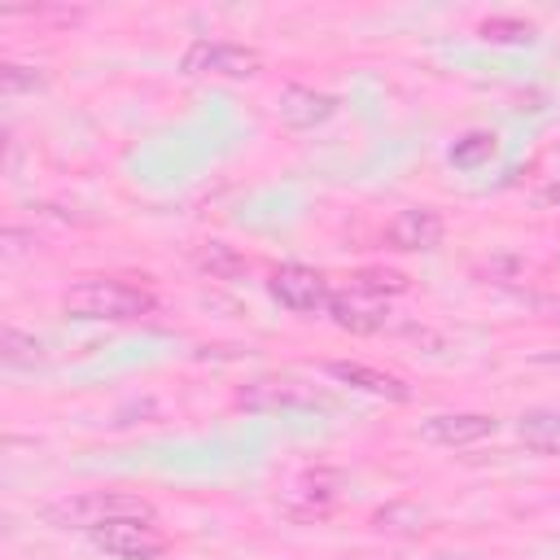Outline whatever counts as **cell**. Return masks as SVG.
Masks as SVG:
<instances>
[{
    "instance_id": "obj_11",
    "label": "cell",
    "mask_w": 560,
    "mask_h": 560,
    "mask_svg": "<svg viewBox=\"0 0 560 560\" xmlns=\"http://www.w3.org/2000/svg\"><path fill=\"white\" fill-rule=\"evenodd\" d=\"M236 402L249 407V411H311V407H328L319 394H311L298 381H258V385L241 389Z\"/></svg>"
},
{
    "instance_id": "obj_18",
    "label": "cell",
    "mask_w": 560,
    "mask_h": 560,
    "mask_svg": "<svg viewBox=\"0 0 560 560\" xmlns=\"http://www.w3.org/2000/svg\"><path fill=\"white\" fill-rule=\"evenodd\" d=\"M0 88H4V96L35 92V88H44V70H39V66H18V61H4V66H0Z\"/></svg>"
},
{
    "instance_id": "obj_10",
    "label": "cell",
    "mask_w": 560,
    "mask_h": 560,
    "mask_svg": "<svg viewBox=\"0 0 560 560\" xmlns=\"http://www.w3.org/2000/svg\"><path fill=\"white\" fill-rule=\"evenodd\" d=\"M276 109H280V118H284L289 127L311 131V127H324V122L337 114V96L315 92V88H306V83H289V88H280Z\"/></svg>"
},
{
    "instance_id": "obj_13",
    "label": "cell",
    "mask_w": 560,
    "mask_h": 560,
    "mask_svg": "<svg viewBox=\"0 0 560 560\" xmlns=\"http://www.w3.org/2000/svg\"><path fill=\"white\" fill-rule=\"evenodd\" d=\"M516 438L538 455H560V407H529L516 416Z\"/></svg>"
},
{
    "instance_id": "obj_8",
    "label": "cell",
    "mask_w": 560,
    "mask_h": 560,
    "mask_svg": "<svg viewBox=\"0 0 560 560\" xmlns=\"http://www.w3.org/2000/svg\"><path fill=\"white\" fill-rule=\"evenodd\" d=\"M494 429H499V420L486 411H438V416L420 420V438L433 446H472V442L490 438Z\"/></svg>"
},
{
    "instance_id": "obj_6",
    "label": "cell",
    "mask_w": 560,
    "mask_h": 560,
    "mask_svg": "<svg viewBox=\"0 0 560 560\" xmlns=\"http://www.w3.org/2000/svg\"><path fill=\"white\" fill-rule=\"evenodd\" d=\"M88 538L114 560H158L166 551V534L153 521H105Z\"/></svg>"
},
{
    "instance_id": "obj_4",
    "label": "cell",
    "mask_w": 560,
    "mask_h": 560,
    "mask_svg": "<svg viewBox=\"0 0 560 560\" xmlns=\"http://www.w3.org/2000/svg\"><path fill=\"white\" fill-rule=\"evenodd\" d=\"M337 494H341V472H332V468H302L298 477L284 481L280 508L293 521H319V516L332 512Z\"/></svg>"
},
{
    "instance_id": "obj_15",
    "label": "cell",
    "mask_w": 560,
    "mask_h": 560,
    "mask_svg": "<svg viewBox=\"0 0 560 560\" xmlns=\"http://www.w3.org/2000/svg\"><path fill=\"white\" fill-rule=\"evenodd\" d=\"M0 359H4V368H35V363H44V346L9 324L0 332Z\"/></svg>"
},
{
    "instance_id": "obj_14",
    "label": "cell",
    "mask_w": 560,
    "mask_h": 560,
    "mask_svg": "<svg viewBox=\"0 0 560 560\" xmlns=\"http://www.w3.org/2000/svg\"><path fill=\"white\" fill-rule=\"evenodd\" d=\"M197 267L210 271L214 280H236V276H245V258H241L232 245H223V241H206V245L197 249Z\"/></svg>"
},
{
    "instance_id": "obj_3",
    "label": "cell",
    "mask_w": 560,
    "mask_h": 560,
    "mask_svg": "<svg viewBox=\"0 0 560 560\" xmlns=\"http://www.w3.org/2000/svg\"><path fill=\"white\" fill-rule=\"evenodd\" d=\"M179 70L201 79V74H214V79H249L262 70V52L258 48H245L236 39H192L179 57Z\"/></svg>"
},
{
    "instance_id": "obj_7",
    "label": "cell",
    "mask_w": 560,
    "mask_h": 560,
    "mask_svg": "<svg viewBox=\"0 0 560 560\" xmlns=\"http://www.w3.org/2000/svg\"><path fill=\"white\" fill-rule=\"evenodd\" d=\"M328 315H332L337 328H346V332H354V337H368V332H376V328L385 324L389 298H381V293H372V289H363V284L350 280L346 289H332Z\"/></svg>"
},
{
    "instance_id": "obj_9",
    "label": "cell",
    "mask_w": 560,
    "mask_h": 560,
    "mask_svg": "<svg viewBox=\"0 0 560 560\" xmlns=\"http://www.w3.org/2000/svg\"><path fill=\"white\" fill-rule=\"evenodd\" d=\"M385 241L402 254H420V249H433L442 241V214L429 210V206H407L389 219L385 228Z\"/></svg>"
},
{
    "instance_id": "obj_16",
    "label": "cell",
    "mask_w": 560,
    "mask_h": 560,
    "mask_svg": "<svg viewBox=\"0 0 560 560\" xmlns=\"http://www.w3.org/2000/svg\"><path fill=\"white\" fill-rule=\"evenodd\" d=\"M477 35L486 44H534V22H521V18H486L477 26Z\"/></svg>"
},
{
    "instance_id": "obj_12",
    "label": "cell",
    "mask_w": 560,
    "mask_h": 560,
    "mask_svg": "<svg viewBox=\"0 0 560 560\" xmlns=\"http://www.w3.org/2000/svg\"><path fill=\"white\" fill-rule=\"evenodd\" d=\"M324 372H328L332 381H341V385H350V389H363V394H372V398H385V402H407V398H411V389H407L398 376H389V372H381V368H372V363L332 359V363H324Z\"/></svg>"
},
{
    "instance_id": "obj_19",
    "label": "cell",
    "mask_w": 560,
    "mask_h": 560,
    "mask_svg": "<svg viewBox=\"0 0 560 560\" xmlns=\"http://www.w3.org/2000/svg\"><path fill=\"white\" fill-rule=\"evenodd\" d=\"M354 284H363V289H372V293H381V298H389V293H402L407 289V280L398 276V271H359L354 276Z\"/></svg>"
},
{
    "instance_id": "obj_2",
    "label": "cell",
    "mask_w": 560,
    "mask_h": 560,
    "mask_svg": "<svg viewBox=\"0 0 560 560\" xmlns=\"http://www.w3.org/2000/svg\"><path fill=\"white\" fill-rule=\"evenodd\" d=\"M48 521L61 529H83L92 534L105 521H158L153 503L127 490H92V494H70L48 508Z\"/></svg>"
},
{
    "instance_id": "obj_5",
    "label": "cell",
    "mask_w": 560,
    "mask_h": 560,
    "mask_svg": "<svg viewBox=\"0 0 560 560\" xmlns=\"http://www.w3.org/2000/svg\"><path fill=\"white\" fill-rule=\"evenodd\" d=\"M267 289H271V298H276L280 306H289V311H298V315H319V311H328V302H332L328 280H324L315 267H302V262L276 267L271 280H267Z\"/></svg>"
},
{
    "instance_id": "obj_20",
    "label": "cell",
    "mask_w": 560,
    "mask_h": 560,
    "mask_svg": "<svg viewBox=\"0 0 560 560\" xmlns=\"http://www.w3.org/2000/svg\"><path fill=\"white\" fill-rule=\"evenodd\" d=\"M534 315L560 328V298H556V293H547V298H534Z\"/></svg>"
},
{
    "instance_id": "obj_17",
    "label": "cell",
    "mask_w": 560,
    "mask_h": 560,
    "mask_svg": "<svg viewBox=\"0 0 560 560\" xmlns=\"http://www.w3.org/2000/svg\"><path fill=\"white\" fill-rule=\"evenodd\" d=\"M490 158H494V136H490V131H468V136L455 140V149H451V162L464 166V171H472V166H481V162H490Z\"/></svg>"
},
{
    "instance_id": "obj_1",
    "label": "cell",
    "mask_w": 560,
    "mask_h": 560,
    "mask_svg": "<svg viewBox=\"0 0 560 560\" xmlns=\"http://www.w3.org/2000/svg\"><path fill=\"white\" fill-rule=\"evenodd\" d=\"M61 311L70 319H109V324H127L153 311V293L127 280H109V276H88L79 284H70L61 293Z\"/></svg>"
}]
</instances>
